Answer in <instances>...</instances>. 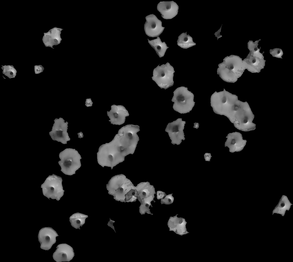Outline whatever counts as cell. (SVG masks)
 I'll list each match as a JSON object with an SVG mask.
<instances>
[{
    "mask_svg": "<svg viewBox=\"0 0 293 262\" xmlns=\"http://www.w3.org/2000/svg\"><path fill=\"white\" fill-rule=\"evenodd\" d=\"M148 40V43L155 50L159 57L161 58L164 56L167 50L169 48L165 42H162L159 37L151 40Z\"/></svg>",
    "mask_w": 293,
    "mask_h": 262,
    "instance_id": "17",
    "label": "cell"
},
{
    "mask_svg": "<svg viewBox=\"0 0 293 262\" xmlns=\"http://www.w3.org/2000/svg\"><path fill=\"white\" fill-rule=\"evenodd\" d=\"M258 47L250 50V52L243 61L246 69L252 73H259L264 68L266 60Z\"/></svg>",
    "mask_w": 293,
    "mask_h": 262,
    "instance_id": "8",
    "label": "cell"
},
{
    "mask_svg": "<svg viewBox=\"0 0 293 262\" xmlns=\"http://www.w3.org/2000/svg\"><path fill=\"white\" fill-rule=\"evenodd\" d=\"M157 8L164 19H171L178 14L179 7L173 1L160 2L157 5Z\"/></svg>",
    "mask_w": 293,
    "mask_h": 262,
    "instance_id": "15",
    "label": "cell"
},
{
    "mask_svg": "<svg viewBox=\"0 0 293 262\" xmlns=\"http://www.w3.org/2000/svg\"><path fill=\"white\" fill-rule=\"evenodd\" d=\"M92 103V102L91 99H87L86 101V105L87 107L91 106Z\"/></svg>",
    "mask_w": 293,
    "mask_h": 262,
    "instance_id": "24",
    "label": "cell"
},
{
    "mask_svg": "<svg viewBox=\"0 0 293 262\" xmlns=\"http://www.w3.org/2000/svg\"><path fill=\"white\" fill-rule=\"evenodd\" d=\"M238 133L235 132L228 134L226 137L227 138L225 142V146L229 148V151L233 152L239 144V138L238 136Z\"/></svg>",
    "mask_w": 293,
    "mask_h": 262,
    "instance_id": "20",
    "label": "cell"
},
{
    "mask_svg": "<svg viewBox=\"0 0 293 262\" xmlns=\"http://www.w3.org/2000/svg\"><path fill=\"white\" fill-rule=\"evenodd\" d=\"M62 178L53 174L46 178L41 185L43 194L48 199L59 200L63 196L64 190L62 185Z\"/></svg>",
    "mask_w": 293,
    "mask_h": 262,
    "instance_id": "6",
    "label": "cell"
},
{
    "mask_svg": "<svg viewBox=\"0 0 293 262\" xmlns=\"http://www.w3.org/2000/svg\"><path fill=\"white\" fill-rule=\"evenodd\" d=\"M166 194L165 192L161 191H157V198L158 199H162Z\"/></svg>",
    "mask_w": 293,
    "mask_h": 262,
    "instance_id": "23",
    "label": "cell"
},
{
    "mask_svg": "<svg viewBox=\"0 0 293 262\" xmlns=\"http://www.w3.org/2000/svg\"><path fill=\"white\" fill-rule=\"evenodd\" d=\"M185 123V121L182 120V119L178 118L168 123L165 131L168 133L171 140V143L179 145L181 143L182 140L185 139L183 130Z\"/></svg>",
    "mask_w": 293,
    "mask_h": 262,
    "instance_id": "10",
    "label": "cell"
},
{
    "mask_svg": "<svg viewBox=\"0 0 293 262\" xmlns=\"http://www.w3.org/2000/svg\"><path fill=\"white\" fill-rule=\"evenodd\" d=\"M211 106L214 112L227 117L232 123L241 113L245 102L238 100V96L226 91H215L211 97Z\"/></svg>",
    "mask_w": 293,
    "mask_h": 262,
    "instance_id": "1",
    "label": "cell"
},
{
    "mask_svg": "<svg viewBox=\"0 0 293 262\" xmlns=\"http://www.w3.org/2000/svg\"><path fill=\"white\" fill-rule=\"evenodd\" d=\"M58 236L56 232L51 227H45L41 229L38 236L41 248L45 250H49L56 243V238Z\"/></svg>",
    "mask_w": 293,
    "mask_h": 262,
    "instance_id": "12",
    "label": "cell"
},
{
    "mask_svg": "<svg viewBox=\"0 0 293 262\" xmlns=\"http://www.w3.org/2000/svg\"><path fill=\"white\" fill-rule=\"evenodd\" d=\"M54 123L52 130L49 133L53 140L60 142L63 144L67 143V141L70 140L67 132L68 122H65L62 118H56L54 120Z\"/></svg>",
    "mask_w": 293,
    "mask_h": 262,
    "instance_id": "9",
    "label": "cell"
},
{
    "mask_svg": "<svg viewBox=\"0 0 293 262\" xmlns=\"http://www.w3.org/2000/svg\"><path fill=\"white\" fill-rule=\"evenodd\" d=\"M60 159L58 163L61 171L64 174L72 176L81 166L80 160L82 158L77 150L72 148H66L59 154Z\"/></svg>",
    "mask_w": 293,
    "mask_h": 262,
    "instance_id": "5",
    "label": "cell"
},
{
    "mask_svg": "<svg viewBox=\"0 0 293 262\" xmlns=\"http://www.w3.org/2000/svg\"><path fill=\"white\" fill-rule=\"evenodd\" d=\"M106 188L109 194L118 201H135L138 196L136 187L123 174L111 178L106 184Z\"/></svg>",
    "mask_w": 293,
    "mask_h": 262,
    "instance_id": "2",
    "label": "cell"
},
{
    "mask_svg": "<svg viewBox=\"0 0 293 262\" xmlns=\"http://www.w3.org/2000/svg\"><path fill=\"white\" fill-rule=\"evenodd\" d=\"M218 31H219V32H218V31L217 32H216L215 34V37H217V38L218 35H219V36L220 37H222V36L220 35V31L219 32V30H218Z\"/></svg>",
    "mask_w": 293,
    "mask_h": 262,
    "instance_id": "26",
    "label": "cell"
},
{
    "mask_svg": "<svg viewBox=\"0 0 293 262\" xmlns=\"http://www.w3.org/2000/svg\"><path fill=\"white\" fill-rule=\"evenodd\" d=\"M270 52L274 57L282 58V56L283 55V52L281 49L275 48L270 50Z\"/></svg>",
    "mask_w": 293,
    "mask_h": 262,
    "instance_id": "21",
    "label": "cell"
},
{
    "mask_svg": "<svg viewBox=\"0 0 293 262\" xmlns=\"http://www.w3.org/2000/svg\"><path fill=\"white\" fill-rule=\"evenodd\" d=\"M88 217L87 215L77 212L70 216L69 221L72 226L76 229H80V227L84 224L86 219Z\"/></svg>",
    "mask_w": 293,
    "mask_h": 262,
    "instance_id": "18",
    "label": "cell"
},
{
    "mask_svg": "<svg viewBox=\"0 0 293 262\" xmlns=\"http://www.w3.org/2000/svg\"><path fill=\"white\" fill-rule=\"evenodd\" d=\"M171 100L174 103L173 108L181 114L189 113L195 105L194 95L188 90L187 87L181 86L177 88L173 92Z\"/></svg>",
    "mask_w": 293,
    "mask_h": 262,
    "instance_id": "4",
    "label": "cell"
},
{
    "mask_svg": "<svg viewBox=\"0 0 293 262\" xmlns=\"http://www.w3.org/2000/svg\"><path fill=\"white\" fill-rule=\"evenodd\" d=\"M112 222V220H111L110 219V221L108 222V224H107L108 226L110 227H111V225H112L111 228H112L113 229H114V227L113 226V222L112 223V224H111Z\"/></svg>",
    "mask_w": 293,
    "mask_h": 262,
    "instance_id": "25",
    "label": "cell"
},
{
    "mask_svg": "<svg viewBox=\"0 0 293 262\" xmlns=\"http://www.w3.org/2000/svg\"><path fill=\"white\" fill-rule=\"evenodd\" d=\"M136 188L138 192V199L140 201L142 200V203L147 202V203L151 201L154 197V194H156L155 189L153 186L150 184L148 182H143L139 183Z\"/></svg>",
    "mask_w": 293,
    "mask_h": 262,
    "instance_id": "16",
    "label": "cell"
},
{
    "mask_svg": "<svg viewBox=\"0 0 293 262\" xmlns=\"http://www.w3.org/2000/svg\"><path fill=\"white\" fill-rule=\"evenodd\" d=\"M173 67L169 62L161 66L158 65L153 70L152 80L161 89H165L173 85Z\"/></svg>",
    "mask_w": 293,
    "mask_h": 262,
    "instance_id": "7",
    "label": "cell"
},
{
    "mask_svg": "<svg viewBox=\"0 0 293 262\" xmlns=\"http://www.w3.org/2000/svg\"><path fill=\"white\" fill-rule=\"evenodd\" d=\"M187 32L183 33L178 37L177 44L178 46L183 49H187L196 45L194 42L191 37L187 35Z\"/></svg>",
    "mask_w": 293,
    "mask_h": 262,
    "instance_id": "19",
    "label": "cell"
},
{
    "mask_svg": "<svg viewBox=\"0 0 293 262\" xmlns=\"http://www.w3.org/2000/svg\"><path fill=\"white\" fill-rule=\"evenodd\" d=\"M145 19L146 21L144 25V29L146 34L150 37H159L165 28L162 26L161 21L153 14L146 16Z\"/></svg>",
    "mask_w": 293,
    "mask_h": 262,
    "instance_id": "11",
    "label": "cell"
},
{
    "mask_svg": "<svg viewBox=\"0 0 293 262\" xmlns=\"http://www.w3.org/2000/svg\"><path fill=\"white\" fill-rule=\"evenodd\" d=\"M218 66L217 74L223 80L227 82H236L246 69L242 58L233 55L225 57L223 62Z\"/></svg>",
    "mask_w": 293,
    "mask_h": 262,
    "instance_id": "3",
    "label": "cell"
},
{
    "mask_svg": "<svg viewBox=\"0 0 293 262\" xmlns=\"http://www.w3.org/2000/svg\"><path fill=\"white\" fill-rule=\"evenodd\" d=\"M172 194L168 195L166 196L164 199L161 200L162 204H170L172 203L173 200V198L172 196Z\"/></svg>",
    "mask_w": 293,
    "mask_h": 262,
    "instance_id": "22",
    "label": "cell"
},
{
    "mask_svg": "<svg viewBox=\"0 0 293 262\" xmlns=\"http://www.w3.org/2000/svg\"><path fill=\"white\" fill-rule=\"evenodd\" d=\"M107 114L111 123L118 125L124 123L126 117L129 116L128 111L121 105H113L111 106V110L107 111Z\"/></svg>",
    "mask_w": 293,
    "mask_h": 262,
    "instance_id": "13",
    "label": "cell"
},
{
    "mask_svg": "<svg viewBox=\"0 0 293 262\" xmlns=\"http://www.w3.org/2000/svg\"><path fill=\"white\" fill-rule=\"evenodd\" d=\"M56 248L53 257L56 262L70 261L75 255L73 248L67 244H60Z\"/></svg>",
    "mask_w": 293,
    "mask_h": 262,
    "instance_id": "14",
    "label": "cell"
}]
</instances>
